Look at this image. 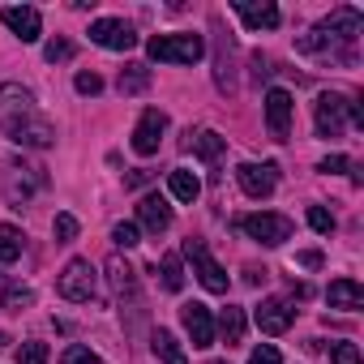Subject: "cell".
I'll use <instances>...</instances> for the list:
<instances>
[{"instance_id":"obj_1","label":"cell","mask_w":364,"mask_h":364,"mask_svg":"<svg viewBox=\"0 0 364 364\" xmlns=\"http://www.w3.org/2000/svg\"><path fill=\"white\" fill-rule=\"evenodd\" d=\"M0 133L18 146H31V150H48L56 141V129L48 116H39L35 107V95L18 82H5L0 86Z\"/></svg>"},{"instance_id":"obj_2","label":"cell","mask_w":364,"mask_h":364,"mask_svg":"<svg viewBox=\"0 0 364 364\" xmlns=\"http://www.w3.org/2000/svg\"><path fill=\"white\" fill-rule=\"evenodd\" d=\"M150 60H163V65H198L206 56V39L193 35V31H180V35H154L146 43Z\"/></svg>"},{"instance_id":"obj_3","label":"cell","mask_w":364,"mask_h":364,"mask_svg":"<svg viewBox=\"0 0 364 364\" xmlns=\"http://www.w3.org/2000/svg\"><path fill=\"white\" fill-rule=\"evenodd\" d=\"M313 116H317V133L321 137H338L347 124H364V112L355 103H347L343 95H321Z\"/></svg>"},{"instance_id":"obj_4","label":"cell","mask_w":364,"mask_h":364,"mask_svg":"<svg viewBox=\"0 0 364 364\" xmlns=\"http://www.w3.org/2000/svg\"><path fill=\"white\" fill-rule=\"evenodd\" d=\"M249 240H257V245H270V249H279V245H287L291 240V219L287 215H270V210H257V215H245L240 223H236Z\"/></svg>"},{"instance_id":"obj_5","label":"cell","mask_w":364,"mask_h":364,"mask_svg":"<svg viewBox=\"0 0 364 364\" xmlns=\"http://www.w3.org/2000/svg\"><path fill=\"white\" fill-rule=\"evenodd\" d=\"M56 291H60L65 300H73V304H86V300H95V291H99V274H95V266H90L86 257H73V262L60 270V279H56Z\"/></svg>"},{"instance_id":"obj_6","label":"cell","mask_w":364,"mask_h":364,"mask_svg":"<svg viewBox=\"0 0 364 364\" xmlns=\"http://www.w3.org/2000/svg\"><path fill=\"white\" fill-rule=\"evenodd\" d=\"M185 257L193 262V274H198V283H202L206 291H215V296H223V291H228V270L210 257L206 240H185Z\"/></svg>"},{"instance_id":"obj_7","label":"cell","mask_w":364,"mask_h":364,"mask_svg":"<svg viewBox=\"0 0 364 364\" xmlns=\"http://www.w3.org/2000/svg\"><path fill=\"white\" fill-rule=\"evenodd\" d=\"M43 185H48L43 167L9 163V176H5V198H9V206H14V210H22V206L31 202V193H35V189H43Z\"/></svg>"},{"instance_id":"obj_8","label":"cell","mask_w":364,"mask_h":364,"mask_svg":"<svg viewBox=\"0 0 364 364\" xmlns=\"http://www.w3.org/2000/svg\"><path fill=\"white\" fill-rule=\"evenodd\" d=\"M317 31H321L326 39H334L338 48H355V39H360V31H364V18H360V9L343 5V9H334L330 18H321Z\"/></svg>"},{"instance_id":"obj_9","label":"cell","mask_w":364,"mask_h":364,"mask_svg":"<svg viewBox=\"0 0 364 364\" xmlns=\"http://www.w3.org/2000/svg\"><path fill=\"white\" fill-rule=\"evenodd\" d=\"M90 43H99L107 52H129V48H137V31L120 18H99V22H90Z\"/></svg>"},{"instance_id":"obj_10","label":"cell","mask_w":364,"mask_h":364,"mask_svg":"<svg viewBox=\"0 0 364 364\" xmlns=\"http://www.w3.org/2000/svg\"><path fill=\"white\" fill-rule=\"evenodd\" d=\"M236 180H240V189L249 198H270L279 189V167L274 163H240L236 167Z\"/></svg>"},{"instance_id":"obj_11","label":"cell","mask_w":364,"mask_h":364,"mask_svg":"<svg viewBox=\"0 0 364 364\" xmlns=\"http://www.w3.org/2000/svg\"><path fill=\"white\" fill-rule=\"evenodd\" d=\"M163 133H167V112H159V107H146L141 112V120H137V129H133V150L146 159V154H154L159 146H163Z\"/></svg>"},{"instance_id":"obj_12","label":"cell","mask_w":364,"mask_h":364,"mask_svg":"<svg viewBox=\"0 0 364 364\" xmlns=\"http://www.w3.org/2000/svg\"><path fill=\"white\" fill-rule=\"evenodd\" d=\"M0 22H5L22 43H35L43 35V14L31 9V5H9V9H0Z\"/></svg>"},{"instance_id":"obj_13","label":"cell","mask_w":364,"mask_h":364,"mask_svg":"<svg viewBox=\"0 0 364 364\" xmlns=\"http://www.w3.org/2000/svg\"><path fill=\"white\" fill-rule=\"evenodd\" d=\"M180 321H185V330H189V338H193V347H215V317H210V309L206 304H185L180 309Z\"/></svg>"},{"instance_id":"obj_14","label":"cell","mask_w":364,"mask_h":364,"mask_svg":"<svg viewBox=\"0 0 364 364\" xmlns=\"http://www.w3.org/2000/svg\"><path fill=\"white\" fill-rule=\"evenodd\" d=\"M257 326H262V334H283V330H291V321H296V309L287 304V300H262L257 304Z\"/></svg>"},{"instance_id":"obj_15","label":"cell","mask_w":364,"mask_h":364,"mask_svg":"<svg viewBox=\"0 0 364 364\" xmlns=\"http://www.w3.org/2000/svg\"><path fill=\"white\" fill-rule=\"evenodd\" d=\"M232 9L240 14V22L249 31H274L279 26V5H270V0H262V5H253V0H232Z\"/></svg>"},{"instance_id":"obj_16","label":"cell","mask_w":364,"mask_h":364,"mask_svg":"<svg viewBox=\"0 0 364 364\" xmlns=\"http://www.w3.org/2000/svg\"><path fill=\"white\" fill-rule=\"evenodd\" d=\"M291 107H296V103H291L287 90H270V95H266V124H270V137L283 141V137L291 133Z\"/></svg>"},{"instance_id":"obj_17","label":"cell","mask_w":364,"mask_h":364,"mask_svg":"<svg viewBox=\"0 0 364 364\" xmlns=\"http://www.w3.org/2000/svg\"><path fill=\"white\" fill-rule=\"evenodd\" d=\"M137 223H141L150 236H163V232L171 228V206H167L159 193H146V198L137 202Z\"/></svg>"},{"instance_id":"obj_18","label":"cell","mask_w":364,"mask_h":364,"mask_svg":"<svg viewBox=\"0 0 364 364\" xmlns=\"http://www.w3.org/2000/svg\"><path fill=\"white\" fill-rule=\"evenodd\" d=\"M185 150H193L198 159L215 163V159L228 150V137H219L215 129H189V137H185Z\"/></svg>"},{"instance_id":"obj_19","label":"cell","mask_w":364,"mask_h":364,"mask_svg":"<svg viewBox=\"0 0 364 364\" xmlns=\"http://www.w3.org/2000/svg\"><path fill=\"white\" fill-rule=\"evenodd\" d=\"M326 300H330V309H347V313H355V309H364V287H360L355 279H334L330 291H326Z\"/></svg>"},{"instance_id":"obj_20","label":"cell","mask_w":364,"mask_h":364,"mask_svg":"<svg viewBox=\"0 0 364 364\" xmlns=\"http://www.w3.org/2000/svg\"><path fill=\"white\" fill-rule=\"evenodd\" d=\"M167 189H171L176 202H198V198H202V180H198L189 167H171V171H167Z\"/></svg>"},{"instance_id":"obj_21","label":"cell","mask_w":364,"mask_h":364,"mask_svg":"<svg viewBox=\"0 0 364 364\" xmlns=\"http://www.w3.org/2000/svg\"><path fill=\"white\" fill-rule=\"evenodd\" d=\"M107 283H112V291L116 296H137V270L116 253V257H107Z\"/></svg>"},{"instance_id":"obj_22","label":"cell","mask_w":364,"mask_h":364,"mask_svg":"<svg viewBox=\"0 0 364 364\" xmlns=\"http://www.w3.org/2000/svg\"><path fill=\"white\" fill-rule=\"evenodd\" d=\"M150 347H154V355H159L163 364H189L185 347L176 343V334H171V330H154V334H150Z\"/></svg>"},{"instance_id":"obj_23","label":"cell","mask_w":364,"mask_h":364,"mask_svg":"<svg viewBox=\"0 0 364 364\" xmlns=\"http://www.w3.org/2000/svg\"><path fill=\"white\" fill-rule=\"evenodd\" d=\"M22 249H26V236H22V228H14V223H0V266L18 262V257H22Z\"/></svg>"},{"instance_id":"obj_24","label":"cell","mask_w":364,"mask_h":364,"mask_svg":"<svg viewBox=\"0 0 364 364\" xmlns=\"http://www.w3.org/2000/svg\"><path fill=\"white\" fill-rule=\"evenodd\" d=\"M219 330H223V338H228V347H236V343H245V309H236V304H228V309H223V317H219Z\"/></svg>"},{"instance_id":"obj_25","label":"cell","mask_w":364,"mask_h":364,"mask_svg":"<svg viewBox=\"0 0 364 364\" xmlns=\"http://www.w3.org/2000/svg\"><path fill=\"white\" fill-rule=\"evenodd\" d=\"M0 304H5L9 313H22V309H31V304H35V291H31V287H22V283H5V291H0Z\"/></svg>"},{"instance_id":"obj_26","label":"cell","mask_w":364,"mask_h":364,"mask_svg":"<svg viewBox=\"0 0 364 364\" xmlns=\"http://www.w3.org/2000/svg\"><path fill=\"white\" fill-rule=\"evenodd\" d=\"M219 90H236V69H232V39L219 43V69H215Z\"/></svg>"},{"instance_id":"obj_27","label":"cell","mask_w":364,"mask_h":364,"mask_svg":"<svg viewBox=\"0 0 364 364\" xmlns=\"http://www.w3.org/2000/svg\"><path fill=\"white\" fill-rule=\"evenodd\" d=\"M146 86H150V69L146 65H129L120 73V95H141Z\"/></svg>"},{"instance_id":"obj_28","label":"cell","mask_w":364,"mask_h":364,"mask_svg":"<svg viewBox=\"0 0 364 364\" xmlns=\"http://www.w3.org/2000/svg\"><path fill=\"white\" fill-rule=\"evenodd\" d=\"M159 274H163V287H167V291H180V287H185V266H180L176 253H167V257L159 262Z\"/></svg>"},{"instance_id":"obj_29","label":"cell","mask_w":364,"mask_h":364,"mask_svg":"<svg viewBox=\"0 0 364 364\" xmlns=\"http://www.w3.org/2000/svg\"><path fill=\"white\" fill-rule=\"evenodd\" d=\"M317 171H326V176H338V171H351V180H360V167L347 159V154H330V159H321L317 163Z\"/></svg>"},{"instance_id":"obj_30","label":"cell","mask_w":364,"mask_h":364,"mask_svg":"<svg viewBox=\"0 0 364 364\" xmlns=\"http://www.w3.org/2000/svg\"><path fill=\"white\" fill-rule=\"evenodd\" d=\"M52 236H56V245H69V240L77 236V219H73L69 210H60L56 223H52Z\"/></svg>"},{"instance_id":"obj_31","label":"cell","mask_w":364,"mask_h":364,"mask_svg":"<svg viewBox=\"0 0 364 364\" xmlns=\"http://www.w3.org/2000/svg\"><path fill=\"white\" fill-rule=\"evenodd\" d=\"M112 240H116L120 249H133V245H141V228H137V223H116V228H112Z\"/></svg>"},{"instance_id":"obj_32","label":"cell","mask_w":364,"mask_h":364,"mask_svg":"<svg viewBox=\"0 0 364 364\" xmlns=\"http://www.w3.org/2000/svg\"><path fill=\"white\" fill-rule=\"evenodd\" d=\"M60 364H103L90 347H82V343H73V347H65L60 351Z\"/></svg>"},{"instance_id":"obj_33","label":"cell","mask_w":364,"mask_h":364,"mask_svg":"<svg viewBox=\"0 0 364 364\" xmlns=\"http://www.w3.org/2000/svg\"><path fill=\"white\" fill-rule=\"evenodd\" d=\"M309 228L321 232V236H330V232H334V215H330L326 206H309Z\"/></svg>"},{"instance_id":"obj_34","label":"cell","mask_w":364,"mask_h":364,"mask_svg":"<svg viewBox=\"0 0 364 364\" xmlns=\"http://www.w3.org/2000/svg\"><path fill=\"white\" fill-rule=\"evenodd\" d=\"M18 364H48V343H22Z\"/></svg>"},{"instance_id":"obj_35","label":"cell","mask_w":364,"mask_h":364,"mask_svg":"<svg viewBox=\"0 0 364 364\" xmlns=\"http://www.w3.org/2000/svg\"><path fill=\"white\" fill-rule=\"evenodd\" d=\"M43 56H48L52 65H60V60H73V43H69V39H52V43L43 48Z\"/></svg>"},{"instance_id":"obj_36","label":"cell","mask_w":364,"mask_h":364,"mask_svg":"<svg viewBox=\"0 0 364 364\" xmlns=\"http://www.w3.org/2000/svg\"><path fill=\"white\" fill-rule=\"evenodd\" d=\"M330 360L334 364H360V347L355 343H334L330 347Z\"/></svg>"},{"instance_id":"obj_37","label":"cell","mask_w":364,"mask_h":364,"mask_svg":"<svg viewBox=\"0 0 364 364\" xmlns=\"http://www.w3.org/2000/svg\"><path fill=\"white\" fill-rule=\"evenodd\" d=\"M73 86H77V95H99V90H103V77H99V73H77Z\"/></svg>"},{"instance_id":"obj_38","label":"cell","mask_w":364,"mask_h":364,"mask_svg":"<svg viewBox=\"0 0 364 364\" xmlns=\"http://www.w3.org/2000/svg\"><path fill=\"white\" fill-rule=\"evenodd\" d=\"M249 364H283V355L270 347V343H262V347H253V355H249Z\"/></svg>"},{"instance_id":"obj_39","label":"cell","mask_w":364,"mask_h":364,"mask_svg":"<svg viewBox=\"0 0 364 364\" xmlns=\"http://www.w3.org/2000/svg\"><path fill=\"white\" fill-rule=\"evenodd\" d=\"M300 266H309V270H317V266H321V253H317V249H309V253H300Z\"/></svg>"},{"instance_id":"obj_40","label":"cell","mask_w":364,"mask_h":364,"mask_svg":"<svg viewBox=\"0 0 364 364\" xmlns=\"http://www.w3.org/2000/svg\"><path fill=\"white\" fill-rule=\"evenodd\" d=\"M262 279H266V270H257V266H249V270H245V283H253V287H257Z\"/></svg>"},{"instance_id":"obj_41","label":"cell","mask_w":364,"mask_h":364,"mask_svg":"<svg viewBox=\"0 0 364 364\" xmlns=\"http://www.w3.org/2000/svg\"><path fill=\"white\" fill-rule=\"evenodd\" d=\"M9 343H14V338H9V334H5V330H0V351H5V347H9Z\"/></svg>"},{"instance_id":"obj_42","label":"cell","mask_w":364,"mask_h":364,"mask_svg":"<svg viewBox=\"0 0 364 364\" xmlns=\"http://www.w3.org/2000/svg\"><path fill=\"white\" fill-rule=\"evenodd\" d=\"M210 364H223V360H210Z\"/></svg>"}]
</instances>
